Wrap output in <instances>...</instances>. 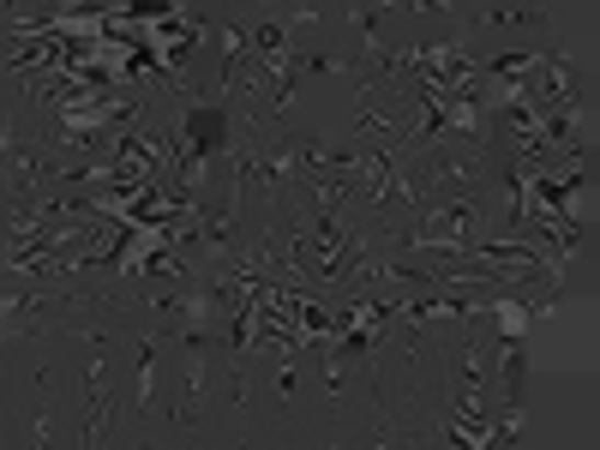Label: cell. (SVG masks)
<instances>
[{
  "instance_id": "obj_1",
  "label": "cell",
  "mask_w": 600,
  "mask_h": 450,
  "mask_svg": "<svg viewBox=\"0 0 600 450\" xmlns=\"http://www.w3.org/2000/svg\"><path fill=\"white\" fill-rule=\"evenodd\" d=\"M468 223H475V211H468V204H451V211H432L408 240H415L420 252H456L468 240Z\"/></svg>"
},
{
  "instance_id": "obj_2",
  "label": "cell",
  "mask_w": 600,
  "mask_h": 450,
  "mask_svg": "<svg viewBox=\"0 0 600 450\" xmlns=\"http://www.w3.org/2000/svg\"><path fill=\"white\" fill-rule=\"evenodd\" d=\"M493 325H499L505 337H522V325H529V306H517V301H499V306H493Z\"/></svg>"
}]
</instances>
